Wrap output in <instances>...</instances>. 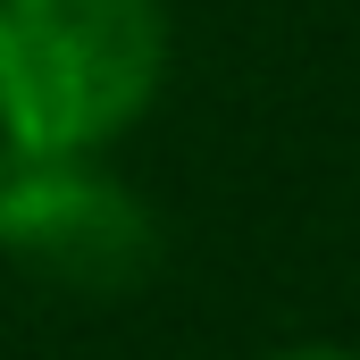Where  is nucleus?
<instances>
[{
  "mask_svg": "<svg viewBox=\"0 0 360 360\" xmlns=\"http://www.w3.org/2000/svg\"><path fill=\"white\" fill-rule=\"evenodd\" d=\"M168 84V0H0V143L109 151Z\"/></svg>",
  "mask_w": 360,
  "mask_h": 360,
  "instance_id": "nucleus-1",
  "label": "nucleus"
},
{
  "mask_svg": "<svg viewBox=\"0 0 360 360\" xmlns=\"http://www.w3.org/2000/svg\"><path fill=\"white\" fill-rule=\"evenodd\" d=\"M0 260L59 293H134L160 269V218L101 151L0 143Z\"/></svg>",
  "mask_w": 360,
  "mask_h": 360,
  "instance_id": "nucleus-2",
  "label": "nucleus"
},
{
  "mask_svg": "<svg viewBox=\"0 0 360 360\" xmlns=\"http://www.w3.org/2000/svg\"><path fill=\"white\" fill-rule=\"evenodd\" d=\"M269 360H360V352H344V344H285V352H269Z\"/></svg>",
  "mask_w": 360,
  "mask_h": 360,
  "instance_id": "nucleus-3",
  "label": "nucleus"
}]
</instances>
